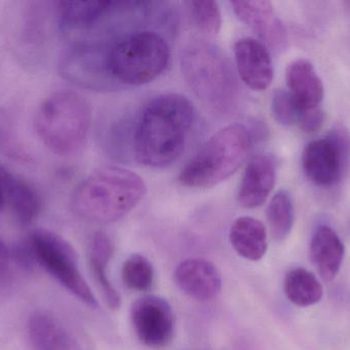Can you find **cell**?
Wrapping results in <instances>:
<instances>
[{"instance_id": "obj_5", "label": "cell", "mask_w": 350, "mask_h": 350, "mask_svg": "<svg viewBox=\"0 0 350 350\" xmlns=\"http://www.w3.org/2000/svg\"><path fill=\"white\" fill-rule=\"evenodd\" d=\"M181 69L189 88L204 104L220 112L232 108L237 82L221 49L201 41L191 43L183 51Z\"/></svg>"}, {"instance_id": "obj_11", "label": "cell", "mask_w": 350, "mask_h": 350, "mask_svg": "<svg viewBox=\"0 0 350 350\" xmlns=\"http://www.w3.org/2000/svg\"><path fill=\"white\" fill-rule=\"evenodd\" d=\"M234 53L243 82L258 92L267 90L273 82V66L265 45L251 37H244L234 43Z\"/></svg>"}, {"instance_id": "obj_2", "label": "cell", "mask_w": 350, "mask_h": 350, "mask_svg": "<svg viewBox=\"0 0 350 350\" xmlns=\"http://www.w3.org/2000/svg\"><path fill=\"white\" fill-rule=\"evenodd\" d=\"M147 186L137 173L106 166L86 177L73 192L72 205L88 221L109 224L131 213L145 197Z\"/></svg>"}, {"instance_id": "obj_8", "label": "cell", "mask_w": 350, "mask_h": 350, "mask_svg": "<svg viewBox=\"0 0 350 350\" xmlns=\"http://www.w3.org/2000/svg\"><path fill=\"white\" fill-rule=\"evenodd\" d=\"M59 75L80 88L104 90L115 88L107 63V49L79 42L68 49L59 63Z\"/></svg>"}, {"instance_id": "obj_20", "label": "cell", "mask_w": 350, "mask_h": 350, "mask_svg": "<svg viewBox=\"0 0 350 350\" xmlns=\"http://www.w3.org/2000/svg\"><path fill=\"white\" fill-rule=\"evenodd\" d=\"M112 255L113 244L110 238L104 232H96L90 242V268L109 308L118 310L121 305L120 295L111 283L107 273Z\"/></svg>"}, {"instance_id": "obj_21", "label": "cell", "mask_w": 350, "mask_h": 350, "mask_svg": "<svg viewBox=\"0 0 350 350\" xmlns=\"http://www.w3.org/2000/svg\"><path fill=\"white\" fill-rule=\"evenodd\" d=\"M284 291L289 301L300 308L314 305L324 295L322 284L316 275L300 267L292 269L286 275Z\"/></svg>"}, {"instance_id": "obj_28", "label": "cell", "mask_w": 350, "mask_h": 350, "mask_svg": "<svg viewBox=\"0 0 350 350\" xmlns=\"http://www.w3.org/2000/svg\"><path fill=\"white\" fill-rule=\"evenodd\" d=\"M10 252L1 238H0V279L8 273L10 268Z\"/></svg>"}, {"instance_id": "obj_23", "label": "cell", "mask_w": 350, "mask_h": 350, "mask_svg": "<svg viewBox=\"0 0 350 350\" xmlns=\"http://www.w3.org/2000/svg\"><path fill=\"white\" fill-rule=\"evenodd\" d=\"M271 236L277 242L285 240L294 225V207L291 195L285 189L278 191L267 210Z\"/></svg>"}, {"instance_id": "obj_1", "label": "cell", "mask_w": 350, "mask_h": 350, "mask_svg": "<svg viewBox=\"0 0 350 350\" xmlns=\"http://www.w3.org/2000/svg\"><path fill=\"white\" fill-rule=\"evenodd\" d=\"M195 110L189 99L163 94L150 101L142 111L133 135V154L139 164L166 168L185 151Z\"/></svg>"}, {"instance_id": "obj_9", "label": "cell", "mask_w": 350, "mask_h": 350, "mask_svg": "<svg viewBox=\"0 0 350 350\" xmlns=\"http://www.w3.org/2000/svg\"><path fill=\"white\" fill-rule=\"evenodd\" d=\"M133 330L150 349L168 347L174 336V314L170 302L159 296L148 295L133 302L131 310Z\"/></svg>"}, {"instance_id": "obj_3", "label": "cell", "mask_w": 350, "mask_h": 350, "mask_svg": "<svg viewBox=\"0 0 350 350\" xmlns=\"http://www.w3.org/2000/svg\"><path fill=\"white\" fill-rule=\"evenodd\" d=\"M252 148L248 127L228 125L214 134L189 160L179 182L189 188H211L232 177L244 164Z\"/></svg>"}, {"instance_id": "obj_24", "label": "cell", "mask_w": 350, "mask_h": 350, "mask_svg": "<svg viewBox=\"0 0 350 350\" xmlns=\"http://www.w3.org/2000/svg\"><path fill=\"white\" fill-rule=\"evenodd\" d=\"M124 285L133 291H149L155 281V271L149 259L141 254H133L122 266Z\"/></svg>"}, {"instance_id": "obj_15", "label": "cell", "mask_w": 350, "mask_h": 350, "mask_svg": "<svg viewBox=\"0 0 350 350\" xmlns=\"http://www.w3.org/2000/svg\"><path fill=\"white\" fill-rule=\"evenodd\" d=\"M286 82L290 94L301 109L317 108L324 99V84L308 60L291 62L286 69Z\"/></svg>"}, {"instance_id": "obj_14", "label": "cell", "mask_w": 350, "mask_h": 350, "mask_svg": "<svg viewBox=\"0 0 350 350\" xmlns=\"http://www.w3.org/2000/svg\"><path fill=\"white\" fill-rule=\"evenodd\" d=\"M275 164L269 154H259L247 164L238 192V203L245 209L260 207L275 184Z\"/></svg>"}, {"instance_id": "obj_17", "label": "cell", "mask_w": 350, "mask_h": 350, "mask_svg": "<svg viewBox=\"0 0 350 350\" xmlns=\"http://www.w3.org/2000/svg\"><path fill=\"white\" fill-rule=\"evenodd\" d=\"M310 259L325 282L336 277L345 259V248L338 234L328 226L317 229L310 242Z\"/></svg>"}, {"instance_id": "obj_19", "label": "cell", "mask_w": 350, "mask_h": 350, "mask_svg": "<svg viewBox=\"0 0 350 350\" xmlns=\"http://www.w3.org/2000/svg\"><path fill=\"white\" fill-rule=\"evenodd\" d=\"M230 240L239 256L249 261H259L267 251V228L255 218H238L232 224Z\"/></svg>"}, {"instance_id": "obj_26", "label": "cell", "mask_w": 350, "mask_h": 350, "mask_svg": "<svg viewBox=\"0 0 350 350\" xmlns=\"http://www.w3.org/2000/svg\"><path fill=\"white\" fill-rule=\"evenodd\" d=\"M271 111L278 123L285 127L297 125L301 108L289 92L275 90L271 100Z\"/></svg>"}, {"instance_id": "obj_6", "label": "cell", "mask_w": 350, "mask_h": 350, "mask_svg": "<svg viewBox=\"0 0 350 350\" xmlns=\"http://www.w3.org/2000/svg\"><path fill=\"white\" fill-rule=\"evenodd\" d=\"M170 61V47L155 31L127 35L107 49V63L116 84L143 86L159 77Z\"/></svg>"}, {"instance_id": "obj_7", "label": "cell", "mask_w": 350, "mask_h": 350, "mask_svg": "<svg viewBox=\"0 0 350 350\" xmlns=\"http://www.w3.org/2000/svg\"><path fill=\"white\" fill-rule=\"evenodd\" d=\"M29 251L39 264L70 293L86 305H98L79 268L75 249L65 238L51 230H33L29 238Z\"/></svg>"}, {"instance_id": "obj_18", "label": "cell", "mask_w": 350, "mask_h": 350, "mask_svg": "<svg viewBox=\"0 0 350 350\" xmlns=\"http://www.w3.org/2000/svg\"><path fill=\"white\" fill-rule=\"evenodd\" d=\"M118 2L61 1L57 6L59 25L66 33H82L94 28Z\"/></svg>"}, {"instance_id": "obj_22", "label": "cell", "mask_w": 350, "mask_h": 350, "mask_svg": "<svg viewBox=\"0 0 350 350\" xmlns=\"http://www.w3.org/2000/svg\"><path fill=\"white\" fill-rule=\"evenodd\" d=\"M5 203L10 205L16 219L24 224H29L38 217L41 211V201L37 191L26 181L16 178L8 192Z\"/></svg>"}, {"instance_id": "obj_12", "label": "cell", "mask_w": 350, "mask_h": 350, "mask_svg": "<svg viewBox=\"0 0 350 350\" xmlns=\"http://www.w3.org/2000/svg\"><path fill=\"white\" fill-rule=\"evenodd\" d=\"M179 289L198 301H211L221 291L222 279L217 267L203 258L181 261L174 271Z\"/></svg>"}, {"instance_id": "obj_16", "label": "cell", "mask_w": 350, "mask_h": 350, "mask_svg": "<svg viewBox=\"0 0 350 350\" xmlns=\"http://www.w3.org/2000/svg\"><path fill=\"white\" fill-rule=\"evenodd\" d=\"M28 334L35 350H81L69 331L47 312L38 310L30 316Z\"/></svg>"}, {"instance_id": "obj_29", "label": "cell", "mask_w": 350, "mask_h": 350, "mask_svg": "<svg viewBox=\"0 0 350 350\" xmlns=\"http://www.w3.org/2000/svg\"><path fill=\"white\" fill-rule=\"evenodd\" d=\"M4 203H5V197H4L3 190H2L1 187H0V209H1Z\"/></svg>"}, {"instance_id": "obj_10", "label": "cell", "mask_w": 350, "mask_h": 350, "mask_svg": "<svg viewBox=\"0 0 350 350\" xmlns=\"http://www.w3.org/2000/svg\"><path fill=\"white\" fill-rule=\"evenodd\" d=\"M347 154V142L338 132L310 142L302 154L308 178L319 186H330L340 180Z\"/></svg>"}, {"instance_id": "obj_4", "label": "cell", "mask_w": 350, "mask_h": 350, "mask_svg": "<svg viewBox=\"0 0 350 350\" xmlns=\"http://www.w3.org/2000/svg\"><path fill=\"white\" fill-rule=\"evenodd\" d=\"M34 123L37 135L47 149L57 155H73L85 143L92 108L78 92L61 90L43 101Z\"/></svg>"}, {"instance_id": "obj_27", "label": "cell", "mask_w": 350, "mask_h": 350, "mask_svg": "<svg viewBox=\"0 0 350 350\" xmlns=\"http://www.w3.org/2000/svg\"><path fill=\"white\" fill-rule=\"evenodd\" d=\"M325 123L324 111L317 108L301 109L297 125L304 133L314 134L322 129Z\"/></svg>"}, {"instance_id": "obj_25", "label": "cell", "mask_w": 350, "mask_h": 350, "mask_svg": "<svg viewBox=\"0 0 350 350\" xmlns=\"http://www.w3.org/2000/svg\"><path fill=\"white\" fill-rule=\"evenodd\" d=\"M191 18L196 26L208 35H216L221 27L219 6L212 0H198L189 2Z\"/></svg>"}, {"instance_id": "obj_13", "label": "cell", "mask_w": 350, "mask_h": 350, "mask_svg": "<svg viewBox=\"0 0 350 350\" xmlns=\"http://www.w3.org/2000/svg\"><path fill=\"white\" fill-rule=\"evenodd\" d=\"M234 14L243 23L250 27L258 36L275 49L285 45L286 30L275 16L273 3L267 0H238L230 1Z\"/></svg>"}]
</instances>
